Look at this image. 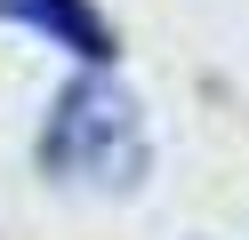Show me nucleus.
Instances as JSON below:
<instances>
[{
    "label": "nucleus",
    "mask_w": 249,
    "mask_h": 240,
    "mask_svg": "<svg viewBox=\"0 0 249 240\" xmlns=\"http://www.w3.org/2000/svg\"><path fill=\"white\" fill-rule=\"evenodd\" d=\"M40 160H49V176H65V184L129 192L137 176H145V160H153V136H145L137 96L113 88L105 72L72 80V88L56 96L49 128H40Z\"/></svg>",
    "instance_id": "obj_1"
},
{
    "label": "nucleus",
    "mask_w": 249,
    "mask_h": 240,
    "mask_svg": "<svg viewBox=\"0 0 249 240\" xmlns=\"http://www.w3.org/2000/svg\"><path fill=\"white\" fill-rule=\"evenodd\" d=\"M0 16H17V24L49 32V40L72 48L81 64H105V56H113V32H105V16L89 8V0H0Z\"/></svg>",
    "instance_id": "obj_2"
}]
</instances>
